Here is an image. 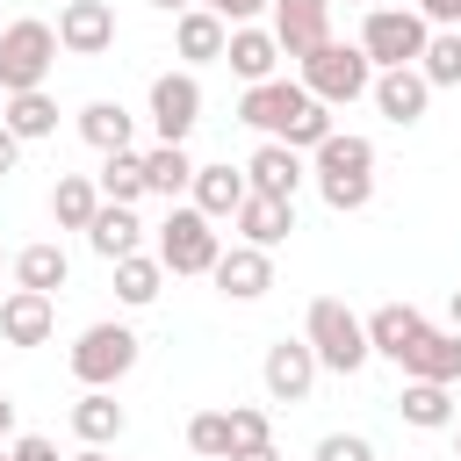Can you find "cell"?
Masks as SVG:
<instances>
[{
	"label": "cell",
	"instance_id": "cell-10",
	"mask_svg": "<svg viewBox=\"0 0 461 461\" xmlns=\"http://www.w3.org/2000/svg\"><path fill=\"white\" fill-rule=\"evenodd\" d=\"M58 50L65 58H108L115 50V7L108 0H65L58 7Z\"/></svg>",
	"mask_w": 461,
	"mask_h": 461
},
{
	"label": "cell",
	"instance_id": "cell-3",
	"mask_svg": "<svg viewBox=\"0 0 461 461\" xmlns=\"http://www.w3.org/2000/svg\"><path fill=\"white\" fill-rule=\"evenodd\" d=\"M50 65H58V29H50V22L22 14V22L0 29V94H29V86H43Z\"/></svg>",
	"mask_w": 461,
	"mask_h": 461
},
{
	"label": "cell",
	"instance_id": "cell-22",
	"mask_svg": "<svg viewBox=\"0 0 461 461\" xmlns=\"http://www.w3.org/2000/svg\"><path fill=\"white\" fill-rule=\"evenodd\" d=\"M0 122H7L22 144H43V137H58V94H50V86L0 94Z\"/></svg>",
	"mask_w": 461,
	"mask_h": 461
},
{
	"label": "cell",
	"instance_id": "cell-24",
	"mask_svg": "<svg viewBox=\"0 0 461 461\" xmlns=\"http://www.w3.org/2000/svg\"><path fill=\"white\" fill-rule=\"evenodd\" d=\"M72 432H79V447H115L130 432V411L115 403V389H86L72 403Z\"/></svg>",
	"mask_w": 461,
	"mask_h": 461
},
{
	"label": "cell",
	"instance_id": "cell-18",
	"mask_svg": "<svg viewBox=\"0 0 461 461\" xmlns=\"http://www.w3.org/2000/svg\"><path fill=\"white\" fill-rule=\"evenodd\" d=\"M223 65L252 86V79H274L281 72V43H274V29L267 22H238L230 36H223Z\"/></svg>",
	"mask_w": 461,
	"mask_h": 461
},
{
	"label": "cell",
	"instance_id": "cell-31",
	"mask_svg": "<svg viewBox=\"0 0 461 461\" xmlns=\"http://www.w3.org/2000/svg\"><path fill=\"white\" fill-rule=\"evenodd\" d=\"M94 187H101V202H144L151 187H144V151H108L101 158V173H94Z\"/></svg>",
	"mask_w": 461,
	"mask_h": 461
},
{
	"label": "cell",
	"instance_id": "cell-16",
	"mask_svg": "<svg viewBox=\"0 0 461 461\" xmlns=\"http://www.w3.org/2000/svg\"><path fill=\"white\" fill-rule=\"evenodd\" d=\"M360 324H367V353H375V360H396V367H403V353L425 339V310H418V303H382V310H367Z\"/></svg>",
	"mask_w": 461,
	"mask_h": 461
},
{
	"label": "cell",
	"instance_id": "cell-23",
	"mask_svg": "<svg viewBox=\"0 0 461 461\" xmlns=\"http://www.w3.org/2000/svg\"><path fill=\"white\" fill-rule=\"evenodd\" d=\"M396 418H403L411 432H447V425H454V389H447V382H411V375H403Z\"/></svg>",
	"mask_w": 461,
	"mask_h": 461
},
{
	"label": "cell",
	"instance_id": "cell-42",
	"mask_svg": "<svg viewBox=\"0 0 461 461\" xmlns=\"http://www.w3.org/2000/svg\"><path fill=\"white\" fill-rule=\"evenodd\" d=\"M14 166H22V137H14V130H7V122H0V180H7V173H14Z\"/></svg>",
	"mask_w": 461,
	"mask_h": 461
},
{
	"label": "cell",
	"instance_id": "cell-35",
	"mask_svg": "<svg viewBox=\"0 0 461 461\" xmlns=\"http://www.w3.org/2000/svg\"><path fill=\"white\" fill-rule=\"evenodd\" d=\"M187 447H194L202 461H223V454H230V418H223V411H194V418H187Z\"/></svg>",
	"mask_w": 461,
	"mask_h": 461
},
{
	"label": "cell",
	"instance_id": "cell-41",
	"mask_svg": "<svg viewBox=\"0 0 461 461\" xmlns=\"http://www.w3.org/2000/svg\"><path fill=\"white\" fill-rule=\"evenodd\" d=\"M418 14H425L432 29H461V0H418Z\"/></svg>",
	"mask_w": 461,
	"mask_h": 461
},
{
	"label": "cell",
	"instance_id": "cell-2",
	"mask_svg": "<svg viewBox=\"0 0 461 461\" xmlns=\"http://www.w3.org/2000/svg\"><path fill=\"white\" fill-rule=\"evenodd\" d=\"M295 79L310 86V101H324V108H346V101H360L367 86H375V65H367V50L360 43H317L303 65H295Z\"/></svg>",
	"mask_w": 461,
	"mask_h": 461
},
{
	"label": "cell",
	"instance_id": "cell-20",
	"mask_svg": "<svg viewBox=\"0 0 461 461\" xmlns=\"http://www.w3.org/2000/svg\"><path fill=\"white\" fill-rule=\"evenodd\" d=\"M187 194H194V209H202L209 223H230V216H238V202H245L252 187H245V166H194Z\"/></svg>",
	"mask_w": 461,
	"mask_h": 461
},
{
	"label": "cell",
	"instance_id": "cell-5",
	"mask_svg": "<svg viewBox=\"0 0 461 461\" xmlns=\"http://www.w3.org/2000/svg\"><path fill=\"white\" fill-rule=\"evenodd\" d=\"M425 36H432V22H425L418 7H367V22H360V50H367L375 72H389V65H418Z\"/></svg>",
	"mask_w": 461,
	"mask_h": 461
},
{
	"label": "cell",
	"instance_id": "cell-50",
	"mask_svg": "<svg viewBox=\"0 0 461 461\" xmlns=\"http://www.w3.org/2000/svg\"><path fill=\"white\" fill-rule=\"evenodd\" d=\"M0 461H7V447H0Z\"/></svg>",
	"mask_w": 461,
	"mask_h": 461
},
{
	"label": "cell",
	"instance_id": "cell-11",
	"mask_svg": "<svg viewBox=\"0 0 461 461\" xmlns=\"http://www.w3.org/2000/svg\"><path fill=\"white\" fill-rule=\"evenodd\" d=\"M317 353H310V339H274L267 346V360H259V382H267V396L274 403H303L310 389H317Z\"/></svg>",
	"mask_w": 461,
	"mask_h": 461
},
{
	"label": "cell",
	"instance_id": "cell-30",
	"mask_svg": "<svg viewBox=\"0 0 461 461\" xmlns=\"http://www.w3.org/2000/svg\"><path fill=\"white\" fill-rule=\"evenodd\" d=\"M310 173H375V144L360 130H331L317 151H310Z\"/></svg>",
	"mask_w": 461,
	"mask_h": 461
},
{
	"label": "cell",
	"instance_id": "cell-27",
	"mask_svg": "<svg viewBox=\"0 0 461 461\" xmlns=\"http://www.w3.org/2000/svg\"><path fill=\"white\" fill-rule=\"evenodd\" d=\"M72 281V259H65V245H50V238H36V245H22L14 252V288H36V295H58Z\"/></svg>",
	"mask_w": 461,
	"mask_h": 461
},
{
	"label": "cell",
	"instance_id": "cell-39",
	"mask_svg": "<svg viewBox=\"0 0 461 461\" xmlns=\"http://www.w3.org/2000/svg\"><path fill=\"white\" fill-rule=\"evenodd\" d=\"M194 7H209V14H223V22L238 29V22H259V14L274 7V0H194Z\"/></svg>",
	"mask_w": 461,
	"mask_h": 461
},
{
	"label": "cell",
	"instance_id": "cell-28",
	"mask_svg": "<svg viewBox=\"0 0 461 461\" xmlns=\"http://www.w3.org/2000/svg\"><path fill=\"white\" fill-rule=\"evenodd\" d=\"M158 288H166L158 252H122V259H115V303H122V310H151Z\"/></svg>",
	"mask_w": 461,
	"mask_h": 461
},
{
	"label": "cell",
	"instance_id": "cell-49",
	"mask_svg": "<svg viewBox=\"0 0 461 461\" xmlns=\"http://www.w3.org/2000/svg\"><path fill=\"white\" fill-rule=\"evenodd\" d=\"M331 7H339V0H331ZM346 7H375V0H346Z\"/></svg>",
	"mask_w": 461,
	"mask_h": 461
},
{
	"label": "cell",
	"instance_id": "cell-36",
	"mask_svg": "<svg viewBox=\"0 0 461 461\" xmlns=\"http://www.w3.org/2000/svg\"><path fill=\"white\" fill-rule=\"evenodd\" d=\"M223 418H230V454H238V447H267V439H274V418H267L259 403H230Z\"/></svg>",
	"mask_w": 461,
	"mask_h": 461
},
{
	"label": "cell",
	"instance_id": "cell-9",
	"mask_svg": "<svg viewBox=\"0 0 461 461\" xmlns=\"http://www.w3.org/2000/svg\"><path fill=\"white\" fill-rule=\"evenodd\" d=\"M267 29L281 43V58H310L317 43H331V0H274L267 7Z\"/></svg>",
	"mask_w": 461,
	"mask_h": 461
},
{
	"label": "cell",
	"instance_id": "cell-34",
	"mask_svg": "<svg viewBox=\"0 0 461 461\" xmlns=\"http://www.w3.org/2000/svg\"><path fill=\"white\" fill-rule=\"evenodd\" d=\"M317 194L331 216H360L375 202V173H317Z\"/></svg>",
	"mask_w": 461,
	"mask_h": 461
},
{
	"label": "cell",
	"instance_id": "cell-47",
	"mask_svg": "<svg viewBox=\"0 0 461 461\" xmlns=\"http://www.w3.org/2000/svg\"><path fill=\"white\" fill-rule=\"evenodd\" d=\"M72 461H108V447H79V454H72Z\"/></svg>",
	"mask_w": 461,
	"mask_h": 461
},
{
	"label": "cell",
	"instance_id": "cell-48",
	"mask_svg": "<svg viewBox=\"0 0 461 461\" xmlns=\"http://www.w3.org/2000/svg\"><path fill=\"white\" fill-rule=\"evenodd\" d=\"M447 432H454V454H461V418H454V425H447Z\"/></svg>",
	"mask_w": 461,
	"mask_h": 461
},
{
	"label": "cell",
	"instance_id": "cell-19",
	"mask_svg": "<svg viewBox=\"0 0 461 461\" xmlns=\"http://www.w3.org/2000/svg\"><path fill=\"white\" fill-rule=\"evenodd\" d=\"M223 36H230V22H223V14H209V7L173 14V50H180V65H187V72H194V65H223Z\"/></svg>",
	"mask_w": 461,
	"mask_h": 461
},
{
	"label": "cell",
	"instance_id": "cell-25",
	"mask_svg": "<svg viewBox=\"0 0 461 461\" xmlns=\"http://www.w3.org/2000/svg\"><path fill=\"white\" fill-rule=\"evenodd\" d=\"M79 137L108 158V151H137V115L122 108V101H86L79 108Z\"/></svg>",
	"mask_w": 461,
	"mask_h": 461
},
{
	"label": "cell",
	"instance_id": "cell-6",
	"mask_svg": "<svg viewBox=\"0 0 461 461\" xmlns=\"http://www.w3.org/2000/svg\"><path fill=\"white\" fill-rule=\"evenodd\" d=\"M151 252H158L166 274H209L216 252H223V238H216V223H209L194 202H180V209L158 223V245H151Z\"/></svg>",
	"mask_w": 461,
	"mask_h": 461
},
{
	"label": "cell",
	"instance_id": "cell-14",
	"mask_svg": "<svg viewBox=\"0 0 461 461\" xmlns=\"http://www.w3.org/2000/svg\"><path fill=\"white\" fill-rule=\"evenodd\" d=\"M50 331H58V303H50V295H36V288H7V295H0V346L29 353V346H43Z\"/></svg>",
	"mask_w": 461,
	"mask_h": 461
},
{
	"label": "cell",
	"instance_id": "cell-29",
	"mask_svg": "<svg viewBox=\"0 0 461 461\" xmlns=\"http://www.w3.org/2000/svg\"><path fill=\"white\" fill-rule=\"evenodd\" d=\"M94 209H101L94 173H58V187H50V223H58V230H86Z\"/></svg>",
	"mask_w": 461,
	"mask_h": 461
},
{
	"label": "cell",
	"instance_id": "cell-33",
	"mask_svg": "<svg viewBox=\"0 0 461 461\" xmlns=\"http://www.w3.org/2000/svg\"><path fill=\"white\" fill-rule=\"evenodd\" d=\"M418 72H425L432 94H439V86H461V29H432L425 50H418Z\"/></svg>",
	"mask_w": 461,
	"mask_h": 461
},
{
	"label": "cell",
	"instance_id": "cell-21",
	"mask_svg": "<svg viewBox=\"0 0 461 461\" xmlns=\"http://www.w3.org/2000/svg\"><path fill=\"white\" fill-rule=\"evenodd\" d=\"M403 375H411V382H447V389H454V382H461V331H454V324H447V331L425 324V339L403 353Z\"/></svg>",
	"mask_w": 461,
	"mask_h": 461
},
{
	"label": "cell",
	"instance_id": "cell-7",
	"mask_svg": "<svg viewBox=\"0 0 461 461\" xmlns=\"http://www.w3.org/2000/svg\"><path fill=\"white\" fill-rule=\"evenodd\" d=\"M144 108H151V130H158V144H187L194 137V122H202V79L180 65V72H158L151 79V94H144Z\"/></svg>",
	"mask_w": 461,
	"mask_h": 461
},
{
	"label": "cell",
	"instance_id": "cell-8",
	"mask_svg": "<svg viewBox=\"0 0 461 461\" xmlns=\"http://www.w3.org/2000/svg\"><path fill=\"white\" fill-rule=\"evenodd\" d=\"M303 108H310V86H303V79H281V72H274V79H252V86L238 94V122L259 130V137H288V122H295Z\"/></svg>",
	"mask_w": 461,
	"mask_h": 461
},
{
	"label": "cell",
	"instance_id": "cell-38",
	"mask_svg": "<svg viewBox=\"0 0 461 461\" xmlns=\"http://www.w3.org/2000/svg\"><path fill=\"white\" fill-rule=\"evenodd\" d=\"M310 461H375V439H360V432H324Z\"/></svg>",
	"mask_w": 461,
	"mask_h": 461
},
{
	"label": "cell",
	"instance_id": "cell-4",
	"mask_svg": "<svg viewBox=\"0 0 461 461\" xmlns=\"http://www.w3.org/2000/svg\"><path fill=\"white\" fill-rule=\"evenodd\" d=\"M137 346H144V339H137L130 324H115V317H108V324H86V331L72 339V375H79V389H115V382L137 367Z\"/></svg>",
	"mask_w": 461,
	"mask_h": 461
},
{
	"label": "cell",
	"instance_id": "cell-32",
	"mask_svg": "<svg viewBox=\"0 0 461 461\" xmlns=\"http://www.w3.org/2000/svg\"><path fill=\"white\" fill-rule=\"evenodd\" d=\"M187 180H194L187 144H151V151H144V187H151V194H166V202H173Z\"/></svg>",
	"mask_w": 461,
	"mask_h": 461
},
{
	"label": "cell",
	"instance_id": "cell-46",
	"mask_svg": "<svg viewBox=\"0 0 461 461\" xmlns=\"http://www.w3.org/2000/svg\"><path fill=\"white\" fill-rule=\"evenodd\" d=\"M151 7H158V14H187L194 0H151Z\"/></svg>",
	"mask_w": 461,
	"mask_h": 461
},
{
	"label": "cell",
	"instance_id": "cell-12",
	"mask_svg": "<svg viewBox=\"0 0 461 461\" xmlns=\"http://www.w3.org/2000/svg\"><path fill=\"white\" fill-rule=\"evenodd\" d=\"M209 281H216L223 303H259V295L274 288V252H259V245H223L216 267H209Z\"/></svg>",
	"mask_w": 461,
	"mask_h": 461
},
{
	"label": "cell",
	"instance_id": "cell-15",
	"mask_svg": "<svg viewBox=\"0 0 461 461\" xmlns=\"http://www.w3.org/2000/svg\"><path fill=\"white\" fill-rule=\"evenodd\" d=\"M303 180H310V166H303V151L281 144V137H259V151L245 158V187H252V194H281V202H295Z\"/></svg>",
	"mask_w": 461,
	"mask_h": 461
},
{
	"label": "cell",
	"instance_id": "cell-37",
	"mask_svg": "<svg viewBox=\"0 0 461 461\" xmlns=\"http://www.w3.org/2000/svg\"><path fill=\"white\" fill-rule=\"evenodd\" d=\"M324 137H331V108H324V101H310V108L288 122V137H281V144H295V151H317Z\"/></svg>",
	"mask_w": 461,
	"mask_h": 461
},
{
	"label": "cell",
	"instance_id": "cell-40",
	"mask_svg": "<svg viewBox=\"0 0 461 461\" xmlns=\"http://www.w3.org/2000/svg\"><path fill=\"white\" fill-rule=\"evenodd\" d=\"M7 461H58V447H50L43 432H14V439H7Z\"/></svg>",
	"mask_w": 461,
	"mask_h": 461
},
{
	"label": "cell",
	"instance_id": "cell-26",
	"mask_svg": "<svg viewBox=\"0 0 461 461\" xmlns=\"http://www.w3.org/2000/svg\"><path fill=\"white\" fill-rule=\"evenodd\" d=\"M137 238H144V223H137V209H130V202H101V209H94V223H86V245H94L108 267H115L122 252H137Z\"/></svg>",
	"mask_w": 461,
	"mask_h": 461
},
{
	"label": "cell",
	"instance_id": "cell-1",
	"mask_svg": "<svg viewBox=\"0 0 461 461\" xmlns=\"http://www.w3.org/2000/svg\"><path fill=\"white\" fill-rule=\"evenodd\" d=\"M303 339H310V353H317L324 375H360V367L375 360V353H367V324H360L339 295H317V303H310Z\"/></svg>",
	"mask_w": 461,
	"mask_h": 461
},
{
	"label": "cell",
	"instance_id": "cell-43",
	"mask_svg": "<svg viewBox=\"0 0 461 461\" xmlns=\"http://www.w3.org/2000/svg\"><path fill=\"white\" fill-rule=\"evenodd\" d=\"M223 461H281V454H274V439H267V447H238V454H223Z\"/></svg>",
	"mask_w": 461,
	"mask_h": 461
},
{
	"label": "cell",
	"instance_id": "cell-45",
	"mask_svg": "<svg viewBox=\"0 0 461 461\" xmlns=\"http://www.w3.org/2000/svg\"><path fill=\"white\" fill-rule=\"evenodd\" d=\"M447 324H454V331H461V288H454V295H447Z\"/></svg>",
	"mask_w": 461,
	"mask_h": 461
},
{
	"label": "cell",
	"instance_id": "cell-44",
	"mask_svg": "<svg viewBox=\"0 0 461 461\" xmlns=\"http://www.w3.org/2000/svg\"><path fill=\"white\" fill-rule=\"evenodd\" d=\"M7 439H14V396L0 389V447H7Z\"/></svg>",
	"mask_w": 461,
	"mask_h": 461
},
{
	"label": "cell",
	"instance_id": "cell-17",
	"mask_svg": "<svg viewBox=\"0 0 461 461\" xmlns=\"http://www.w3.org/2000/svg\"><path fill=\"white\" fill-rule=\"evenodd\" d=\"M230 223H238V245L274 252V245H288V238H295V202H281V194H245Z\"/></svg>",
	"mask_w": 461,
	"mask_h": 461
},
{
	"label": "cell",
	"instance_id": "cell-13",
	"mask_svg": "<svg viewBox=\"0 0 461 461\" xmlns=\"http://www.w3.org/2000/svg\"><path fill=\"white\" fill-rule=\"evenodd\" d=\"M375 108H382V122H396V130H418L425 122V108H432V86H425V72L418 65H389V72H375Z\"/></svg>",
	"mask_w": 461,
	"mask_h": 461
}]
</instances>
